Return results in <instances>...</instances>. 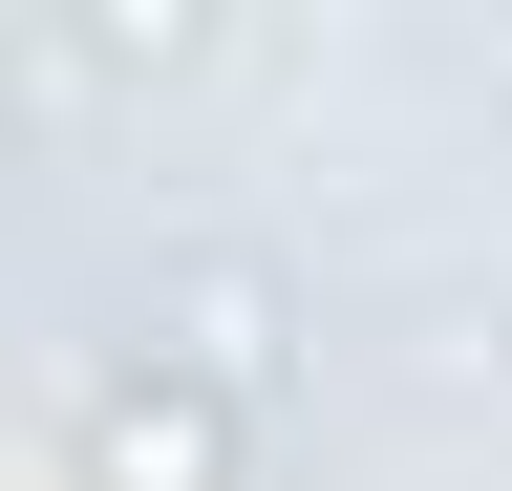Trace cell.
<instances>
[{
	"instance_id": "cell-1",
	"label": "cell",
	"mask_w": 512,
	"mask_h": 491,
	"mask_svg": "<svg viewBox=\"0 0 512 491\" xmlns=\"http://www.w3.org/2000/svg\"><path fill=\"white\" fill-rule=\"evenodd\" d=\"M278 342H299L278 257H171V278H150V342H128V363H171L192 406H235V427H256V385H278Z\"/></svg>"
},
{
	"instance_id": "cell-2",
	"label": "cell",
	"mask_w": 512,
	"mask_h": 491,
	"mask_svg": "<svg viewBox=\"0 0 512 491\" xmlns=\"http://www.w3.org/2000/svg\"><path fill=\"white\" fill-rule=\"evenodd\" d=\"M64 449H86V491H235V406H192L171 363H107L64 406Z\"/></svg>"
}]
</instances>
